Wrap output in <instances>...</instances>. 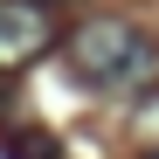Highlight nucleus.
Returning <instances> with one entry per match:
<instances>
[{"instance_id":"4","label":"nucleus","mask_w":159,"mask_h":159,"mask_svg":"<svg viewBox=\"0 0 159 159\" xmlns=\"http://www.w3.org/2000/svg\"><path fill=\"white\" fill-rule=\"evenodd\" d=\"M131 125H139V131H145V139L159 145V83H152V90H145L139 104H131Z\"/></svg>"},{"instance_id":"6","label":"nucleus","mask_w":159,"mask_h":159,"mask_svg":"<svg viewBox=\"0 0 159 159\" xmlns=\"http://www.w3.org/2000/svg\"><path fill=\"white\" fill-rule=\"evenodd\" d=\"M42 7H62V0H42Z\"/></svg>"},{"instance_id":"2","label":"nucleus","mask_w":159,"mask_h":159,"mask_svg":"<svg viewBox=\"0 0 159 159\" xmlns=\"http://www.w3.org/2000/svg\"><path fill=\"white\" fill-rule=\"evenodd\" d=\"M48 48H56V14L35 7V0H0V76L28 69Z\"/></svg>"},{"instance_id":"1","label":"nucleus","mask_w":159,"mask_h":159,"mask_svg":"<svg viewBox=\"0 0 159 159\" xmlns=\"http://www.w3.org/2000/svg\"><path fill=\"white\" fill-rule=\"evenodd\" d=\"M152 62H159L152 35L118 14H97L69 35V69L90 90H139V83H152Z\"/></svg>"},{"instance_id":"5","label":"nucleus","mask_w":159,"mask_h":159,"mask_svg":"<svg viewBox=\"0 0 159 159\" xmlns=\"http://www.w3.org/2000/svg\"><path fill=\"white\" fill-rule=\"evenodd\" d=\"M139 159H159V145H152V152H139Z\"/></svg>"},{"instance_id":"3","label":"nucleus","mask_w":159,"mask_h":159,"mask_svg":"<svg viewBox=\"0 0 159 159\" xmlns=\"http://www.w3.org/2000/svg\"><path fill=\"white\" fill-rule=\"evenodd\" d=\"M7 152L14 159H56V139L48 131H7Z\"/></svg>"}]
</instances>
